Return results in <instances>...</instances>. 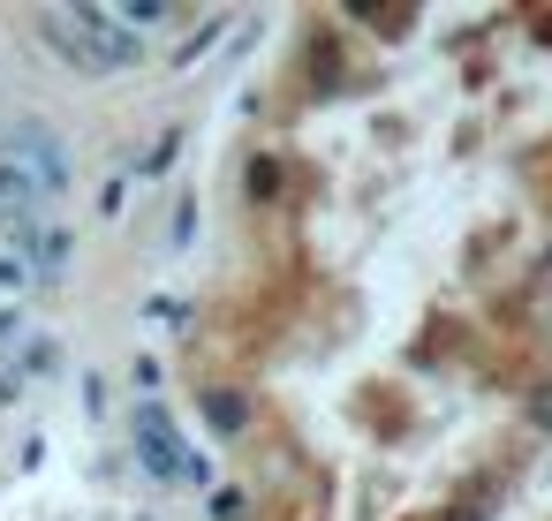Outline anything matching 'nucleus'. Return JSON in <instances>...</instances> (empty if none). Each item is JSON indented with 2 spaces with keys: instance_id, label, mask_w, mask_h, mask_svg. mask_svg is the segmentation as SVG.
<instances>
[{
  "instance_id": "7ed1b4c3",
  "label": "nucleus",
  "mask_w": 552,
  "mask_h": 521,
  "mask_svg": "<svg viewBox=\"0 0 552 521\" xmlns=\"http://www.w3.org/2000/svg\"><path fill=\"white\" fill-rule=\"evenodd\" d=\"M8 152H16L8 167L31 174L38 197H61V189H69V144H61L46 121H16V129H8Z\"/></svg>"
},
{
  "instance_id": "39448f33",
  "label": "nucleus",
  "mask_w": 552,
  "mask_h": 521,
  "mask_svg": "<svg viewBox=\"0 0 552 521\" xmlns=\"http://www.w3.org/2000/svg\"><path fill=\"white\" fill-rule=\"evenodd\" d=\"M16 333H23V318H16V310H0V348H16Z\"/></svg>"
},
{
  "instance_id": "f257e3e1",
  "label": "nucleus",
  "mask_w": 552,
  "mask_h": 521,
  "mask_svg": "<svg viewBox=\"0 0 552 521\" xmlns=\"http://www.w3.org/2000/svg\"><path fill=\"white\" fill-rule=\"evenodd\" d=\"M46 23V46L53 53H69L76 68H91V76H106V68H129L144 53V38L129 31V23L114 16V8H53Z\"/></svg>"
},
{
  "instance_id": "f03ea898",
  "label": "nucleus",
  "mask_w": 552,
  "mask_h": 521,
  "mask_svg": "<svg viewBox=\"0 0 552 521\" xmlns=\"http://www.w3.org/2000/svg\"><path fill=\"white\" fill-rule=\"evenodd\" d=\"M137 454H144V469H152L159 484H212V461L182 446V431L167 423V408H159V401L137 408Z\"/></svg>"
},
{
  "instance_id": "20e7f679",
  "label": "nucleus",
  "mask_w": 552,
  "mask_h": 521,
  "mask_svg": "<svg viewBox=\"0 0 552 521\" xmlns=\"http://www.w3.org/2000/svg\"><path fill=\"white\" fill-rule=\"evenodd\" d=\"M212 521H250L242 514V491H212Z\"/></svg>"
}]
</instances>
